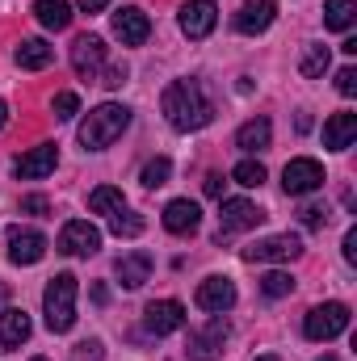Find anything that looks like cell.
<instances>
[{
	"instance_id": "31",
	"label": "cell",
	"mask_w": 357,
	"mask_h": 361,
	"mask_svg": "<svg viewBox=\"0 0 357 361\" xmlns=\"http://www.w3.org/2000/svg\"><path fill=\"white\" fill-rule=\"evenodd\" d=\"M231 177H236V185H244V189H257V185L265 180V164H261V160H240V164L231 169Z\"/></svg>"
},
{
	"instance_id": "17",
	"label": "cell",
	"mask_w": 357,
	"mask_h": 361,
	"mask_svg": "<svg viewBox=\"0 0 357 361\" xmlns=\"http://www.w3.org/2000/svg\"><path fill=\"white\" fill-rule=\"evenodd\" d=\"M277 17V4L273 0H244L240 13H236V30L240 34H265Z\"/></svg>"
},
{
	"instance_id": "3",
	"label": "cell",
	"mask_w": 357,
	"mask_h": 361,
	"mask_svg": "<svg viewBox=\"0 0 357 361\" xmlns=\"http://www.w3.org/2000/svg\"><path fill=\"white\" fill-rule=\"evenodd\" d=\"M76 294H80V286H76L72 273H55L51 277V286L42 290V315H47L51 332H72V324H76Z\"/></svg>"
},
{
	"instance_id": "35",
	"label": "cell",
	"mask_w": 357,
	"mask_h": 361,
	"mask_svg": "<svg viewBox=\"0 0 357 361\" xmlns=\"http://www.w3.org/2000/svg\"><path fill=\"white\" fill-rule=\"evenodd\" d=\"M21 210H25V214H47L51 202H47L42 193H30V197H21Z\"/></svg>"
},
{
	"instance_id": "44",
	"label": "cell",
	"mask_w": 357,
	"mask_h": 361,
	"mask_svg": "<svg viewBox=\"0 0 357 361\" xmlns=\"http://www.w3.org/2000/svg\"><path fill=\"white\" fill-rule=\"evenodd\" d=\"M34 361H47V357H34Z\"/></svg>"
},
{
	"instance_id": "29",
	"label": "cell",
	"mask_w": 357,
	"mask_h": 361,
	"mask_svg": "<svg viewBox=\"0 0 357 361\" xmlns=\"http://www.w3.org/2000/svg\"><path fill=\"white\" fill-rule=\"evenodd\" d=\"M169 177H173V160H169V156H156V160H147V164H143V185H147V189H160V185H169Z\"/></svg>"
},
{
	"instance_id": "20",
	"label": "cell",
	"mask_w": 357,
	"mask_h": 361,
	"mask_svg": "<svg viewBox=\"0 0 357 361\" xmlns=\"http://www.w3.org/2000/svg\"><path fill=\"white\" fill-rule=\"evenodd\" d=\"M30 332H34V324L25 311H17V307L0 311V349H21L30 341Z\"/></svg>"
},
{
	"instance_id": "38",
	"label": "cell",
	"mask_w": 357,
	"mask_h": 361,
	"mask_svg": "<svg viewBox=\"0 0 357 361\" xmlns=\"http://www.w3.org/2000/svg\"><path fill=\"white\" fill-rule=\"evenodd\" d=\"M345 261L357 265V227H349V235H345Z\"/></svg>"
},
{
	"instance_id": "39",
	"label": "cell",
	"mask_w": 357,
	"mask_h": 361,
	"mask_svg": "<svg viewBox=\"0 0 357 361\" xmlns=\"http://www.w3.org/2000/svg\"><path fill=\"white\" fill-rule=\"evenodd\" d=\"M206 193H210V197H219V193H223V177H219V173H210V177H206Z\"/></svg>"
},
{
	"instance_id": "13",
	"label": "cell",
	"mask_w": 357,
	"mask_h": 361,
	"mask_svg": "<svg viewBox=\"0 0 357 361\" xmlns=\"http://www.w3.org/2000/svg\"><path fill=\"white\" fill-rule=\"evenodd\" d=\"M147 34H152V21H147V13H143V8L126 4L122 13H114V38H118L122 47H143V42H147Z\"/></svg>"
},
{
	"instance_id": "30",
	"label": "cell",
	"mask_w": 357,
	"mask_h": 361,
	"mask_svg": "<svg viewBox=\"0 0 357 361\" xmlns=\"http://www.w3.org/2000/svg\"><path fill=\"white\" fill-rule=\"evenodd\" d=\"M290 290H294V277H290V273L269 269L265 277H261V294H265V298H286Z\"/></svg>"
},
{
	"instance_id": "42",
	"label": "cell",
	"mask_w": 357,
	"mask_h": 361,
	"mask_svg": "<svg viewBox=\"0 0 357 361\" xmlns=\"http://www.w3.org/2000/svg\"><path fill=\"white\" fill-rule=\"evenodd\" d=\"M315 361H337V357H332V353H324V357H315Z\"/></svg>"
},
{
	"instance_id": "43",
	"label": "cell",
	"mask_w": 357,
	"mask_h": 361,
	"mask_svg": "<svg viewBox=\"0 0 357 361\" xmlns=\"http://www.w3.org/2000/svg\"><path fill=\"white\" fill-rule=\"evenodd\" d=\"M257 361H277V357H257Z\"/></svg>"
},
{
	"instance_id": "22",
	"label": "cell",
	"mask_w": 357,
	"mask_h": 361,
	"mask_svg": "<svg viewBox=\"0 0 357 361\" xmlns=\"http://www.w3.org/2000/svg\"><path fill=\"white\" fill-rule=\"evenodd\" d=\"M269 139H273V126H269V118H248L240 130H236V147H244V152H265Z\"/></svg>"
},
{
	"instance_id": "21",
	"label": "cell",
	"mask_w": 357,
	"mask_h": 361,
	"mask_svg": "<svg viewBox=\"0 0 357 361\" xmlns=\"http://www.w3.org/2000/svg\"><path fill=\"white\" fill-rule=\"evenodd\" d=\"M114 273H118V281H122L126 290H139V286L152 277V257H147V252H126V257H118Z\"/></svg>"
},
{
	"instance_id": "27",
	"label": "cell",
	"mask_w": 357,
	"mask_h": 361,
	"mask_svg": "<svg viewBox=\"0 0 357 361\" xmlns=\"http://www.w3.org/2000/svg\"><path fill=\"white\" fill-rule=\"evenodd\" d=\"M126 206V197H122V189H114V185H97L89 193V210L92 214H118Z\"/></svg>"
},
{
	"instance_id": "34",
	"label": "cell",
	"mask_w": 357,
	"mask_h": 361,
	"mask_svg": "<svg viewBox=\"0 0 357 361\" xmlns=\"http://www.w3.org/2000/svg\"><path fill=\"white\" fill-rule=\"evenodd\" d=\"M328 223V206H303V227H324Z\"/></svg>"
},
{
	"instance_id": "26",
	"label": "cell",
	"mask_w": 357,
	"mask_h": 361,
	"mask_svg": "<svg viewBox=\"0 0 357 361\" xmlns=\"http://www.w3.org/2000/svg\"><path fill=\"white\" fill-rule=\"evenodd\" d=\"M353 17H357L353 0H324V25H328V30L345 34V30L353 25Z\"/></svg>"
},
{
	"instance_id": "11",
	"label": "cell",
	"mask_w": 357,
	"mask_h": 361,
	"mask_svg": "<svg viewBox=\"0 0 357 361\" xmlns=\"http://www.w3.org/2000/svg\"><path fill=\"white\" fill-rule=\"evenodd\" d=\"M219 25V4L214 0H189L181 4V34L185 38H206Z\"/></svg>"
},
{
	"instance_id": "19",
	"label": "cell",
	"mask_w": 357,
	"mask_h": 361,
	"mask_svg": "<svg viewBox=\"0 0 357 361\" xmlns=\"http://www.w3.org/2000/svg\"><path fill=\"white\" fill-rule=\"evenodd\" d=\"M357 139V114H332L328 122H324V147L328 152H345V147H353Z\"/></svg>"
},
{
	"instance_id": "9",
	"label": "cell",
	"mask_w": 357,
	"mask_h": 361,
	"mask_svg": "<svg viewBox=\"0 0 357 361\" xmlns=\"http://www.w3.org/2000/svg\"><path fill=\"white\" fill-rule=\"evenodd\" d=\"M294 257H303V240L298 235H269V240H257L253 248H244V261H294Z\"/></svg>"
},
{
	"instance_id": "41",
	"label": "cell",
	"mask_w": 357,
	"mask_h": 361,
	"mask_svg": "<svg viewBox=\"0 0 357 361\" xmlns=\"http://www.w3.org/2000/svg\"><path fill=\"white\" fill-rule=\"evenodd\" d=\"M4 122H8V105L0 101V126H4Z\"/></svg>"
},
{
	"instance_id": "2",
	"label": "cell",
	"mask_w": 357,
	"mask_h": 361,
	"mask_svg": "<svg viewBox=\"0 0 357 361\" xmlns=\"http://www.w3.org/2000/svg\"><path fill=\"white\" fill-rule=\"evenodd\" d=\"M126 126H131V109L118 105V101H105V105L89 109V118L80 122V147L85 152H105Z\"/></svg>"
},
{
	"instance_id": "36",
	"label": "cell",
	"mask_w": 357,
	"mask_h": 361,
	"mask_svg": "<svg viewBox=\"0 0 357 361\" xmlns=\"http://www.w3.org/2000/svg\"><path fill=\"white\" fill-rule=\"evenodd\" d=\"M105 89H122L126 85V68L122 63H114V68H105V80H101Z\"/></svg>"
},
{
	"instance_id": "12",
	"label": "cell",
	"mask_w": 357,
	"mask_h": 361,
	"mask_svg": "<svg viewBox=\"0 0 357 361\" xmlns=\"http://www.w3.org/2000/svg\"><path fill=\"white\" fill-rule=\"evenodd\" d=\"M223 341H227V319L223 315H214L202 332H189V357L193 361H214L219 357V349H223Z\"/></svg>"
},
{
	"instance_id": "24",
	"label": "cell",
	"mask_w": 357,
	"mask_h": 361,
	"mask_svg": "<svg viewBox=\"0 0 357 361\" xmlns=\"http://www.w3.org/2000/svg\"><path fill=\"white\" fill-rule=\"evenodd\" d=\"M34 17L47 30H68L72 25V4L68 0H34Z\"/></svg>"
},
{
	"instance_id": "6",
	"label": "cell",
	"mask_w": 357,
	"mask_h": 361,
	"mask_svg": "<svg viewBox=\"0 0 357 361\" xmlns=\"http://www.w3.org/2000/svg\"><path fill=\"white\" fill-rule=\"evenodd\" d=\"M257 223H265V210H261L257 202H248V197H227V202H223V214H219V244H223L227 235H236V231L257 227Z\"/></svg>"
},
{
	"instance_id": "5",
	"label": "cell",
	"mask_w": 357,
	"mask_h": 361,
	"mask_svg": "<svg viewBox=\"0 0 357 361\" xmlns=\"http://www.w3.org/2000/svg\"><path fill=\"white\" fill-rule=\"evenodd\" d=\"M324 164L320 160H311V156H298V160H290L286 169H282V189L290 193V197H307V193H315V189H324Z\"/></svg>"
},
{
	"instance_id": "8",
	"label": "cell",
	"mask_w": 357,
	"mask_h": 361,
	"mask_svg": "<svg viewBox=\"0 0 357 361\" xmlns=\"http://www.w3.org/2000/svg\"><path fill=\"white\" fill-rule=\"evenodd\" d=\"M47 257V235L34 227H13L8 231V261L13 265H38Z\"/></svg>"
},
{
	"instance_id": "7",
	"label": "cell",
	"mask_w": 357,
	"mask_h": 361,
	"mask_svg": "<svg viewBox=\"0 0 357 361\" xmlns=\"http://www.w3.org/2000/svg\"><path fill=\"white\" fill-rule=\"evenodd\" d=\"M97 248H101V231L92 227L89 219L63 223V231H59V252H68V257H92Z\"/></svg>"
},
{
	"instance_id": "37",
	"label": "cell",
	"mask_w": 357,
	"mask_h": 361,
	"mask_svg": "<svg viewBox=\"0 0 357 361\" xmlns=\"http://www.w3.org/2000/svg\"><path fill=\"white\" fill-rule=\"evenodd\" d=\"M76 361H101V341H85V345H76Z\"/></svg>"
},
{
	"instance_id": "40",
	"label": "cell",
	"mask_w": 357,
	"mask_h": 361,
	"mask_svg": "<svg viewBox=\"0 0 357 361\" xmlns=\"http://www.w3.org/2000/svg\"><path fill=\"white\" fill-rule=\"evenodd\" d=\"M76 4H80V8H85V13H101V8H105V4H109V0H76Z\"/></svg>"
},
{
	"instance_id": "1",
	"label": "cell",
	"mask_w": 357,
	"mask_h": 361,
	"mask_svg": "<svg viewBox=\"0 0 357 361\" xmlns=\"http://www.w3.org/2000/svg\"><path fill=\"white\" fill-rule=\"evenodd\" d=\"M164 118H169V126L181 130V135H189V130H202V126H210L214 122V101L206 97V89L198 85V80H173L169 89H164Z\"/></svg>"
},
{
	"instance_id": "10",
	"label": "cell",
	"mask_w": 357,
	"mask_h": 361,
	"mask_svg": "<svg viewBox=\"0 0 357 361\" xmlns=\"http://www.w3.org/2000/svg\"><path fill=\"white\" fill-rule=\"evenodd\" d=\"M143 328H147L152 336H169V332H177V328H185V307H181L177 298L147 302V311H143Z\"/></svg>"
},
{
	"instance_id": "33",
	"label": "cell",
	"mask_w": 357,
	"mask_h": 361,
	"mask_svg": "<svg viewBox=\"0 0 357 361\" xmlns=\"http://www.w3.org/2000/svg\"><path fill=\"white\" fill-rule=\"evenodd\" d=\"M337 92L341 97H353L357 92V68H341L337 72Z\"/></svg>"
},
{
	"instance_id": "4",
	"label": "cell",
	"mask_w": 357,
	"mask_h": 361,
	"mask_svg": "<svg viewBox=\"0 0 357 361\" xmlns=\"http://www.w3.org/2000/svg\"><path fill=\"white\" fill-rule=\"evenodd\" d=\"M349 328V307L345 302H324V307H311L307 319H303V332L307 341H332Z\"/></svg>"
},
{
	"instance_id": "23",
	"label": "cell",
	"mask_w": 357,
	"mask_h": 361,
	"mask_svg": "<svg viewBox=\"0 0 357 361\" xmlns=\"http://www.w3.org/2000/svg\"><path fill=\"white\" fill-rule=\"evenodd\" d=\"M51 59H55V47L42 42V38H25L17 47V68H25V72H42Z\"/></svg>"
},
{
	"instance_id": "15",
	"label": "cell",
	"mask_w": 357,
	"mask_h": 361,
	"mask_svg": "<svg viewBox=\"0 0 357 361\" xmlns=\"http://www.w3.org/2000/svg\"><path fill=\"white\" fill-rule=\"evenodd\" d=\"M198 307L210 311V315H223L236 307V281L231 277H206L198 286Z\"/></svg>"
},
{
	"instance_id": "25",
	"label": "cell",
	"mask_w": 357,
	"mask_h": 361,
	"mask_svg": "<svg viewBox=\"0 0 357 361\" xmlns=\"http://www.w3.org/2000/svg\"><path fill=\"white\" fill-rule=\"evenodd\" d=\"M328 63H332L328 47H324V42H307V47H303V59H298V72H303L307 80H320V76L328 72Z\"/></svg>"
},
{
	"instance_id": "18",
	"label": "cell",
	"mask_w": 357,
	"mask_h": 361,
	"mask_svg": "<svg viewBox=\"0 0 357 361\" xmlns=\"http://www.w3.org/2000/svg\"><path fill=\"white\" fill-rule=\"evenodd\" d=\"M198 227H202V210H198V202L177 197V202L164 206V231H173V235H193Z\"/></svg>"
},
{
	"instance_id": "14",
	"label": "cell",
	"mask_w": 357,
	"mask_h": 361,
	"mask_svg": "<svg viewBox=\"0 0 357 361\" xmlns=\"http://www.w3.org/2000/svg\"><path fill=\"white\" fill-rule=\"evenodd\" d=\"M55 164H59V147L55 143H42V147H30L25 156H17L13 160V173L21 180H38V177H47V173H55Z\"/></svg>"
},
{
	"instance_id": "28",
	"label": "cell",
	"mask_w": 357,
	"mask_h": 361,
	"mask_svg": "<svg viewBox=\"0 0 357 361\" xmlns=\"http://www.w3.org/2000/svg\"><path fill=\"white\" fill-rule=\"evenodd\" d=\"M143 227H147L143 214H135V210H126V206H122L118 214H109V231H114L118 240H135V235H143Z\"/></svg>"
},
{
	"instance_id": "32",
	"label": "cell",
	"mask_w": 357,
	"mask_h": 361,
	"mask_svg": "<svg viewBox=\"0 0 357 361\" xmlns=\"http://www.w3.org/2000/svg\"><path fill=\"white\" fill-rule=\"evenodd\" d=\"M76 109H80V97H76V92H59V97H55V118H59V122L76 118Z\"/></svg>"
},
{
	"instance_id": "16",
	"label": "cell",
	"mask_w": 357,
	"mask_h": 361,
	"mask_svg": "<svg viewBox=\"0 0 357 361\" xmlns=\"http://www.w3.org/2000/svg\"><path fill=\"white\" fill-rule=\"evenodd\" d=\"M105 55H109V47L97 38V34H80L76 38V47H72V68L80 72V76H97L101 68H105Z\"/></svg>"
}]
</instances>
